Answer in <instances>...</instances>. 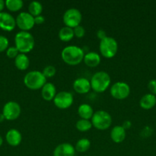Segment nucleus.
<instances>
[{
    "instance_id": "f257e3e1",
    "label": "nucleus",
    "mask_w": 156,
    "mask_h": 156,
    "mask_svg": "<svg viewBox=\"0 0 156 156\" xmlns=\"http://www.w3.org/2000/svg\"><path fill=\"white\" fill-rule=\"evenodd\" d=\"M84 50L75 45H69L64 47L61 51V58L65 63L69 66H76L84 61Z\"/></svg>"
},
{
    "instance_id": "f03ea898",
    "label": "nucleus",
    "mask_w": 156,
    "mask_h": 156,
    "mask_svg": "<svg viewBox=\"0 0 156 156\" xmlns=\"http://www.w3.org/2000/svg\"><path fill=\"white\" fill-rule=\"evenodd\" d=\"M35 41L33 35L28 31H19L15 36V47L20 53H26L32 51L35 47Z\"/></svg>"
},
{
    "instance_id": "7ed1b4c3",
    "label": "nucleus",
    "mask_w": 156,
    "mask_h": 156,
    "mask_svg": "<svg viewBox=\"0 0 156 156\" xmlns=\"http://www.w3.org/2000/svg\"><path fill=\"white\" fill-rule=\"evenodd\" d=\"M111 83V79L105 71H99L93 75L90 79L91 89L96 93H102L106 91Z\"/></svg>"
},
{
    "instance_id": "20e7f679",
    "label": "nucleus",
    "mask_w": 156,
    "mask_h": 156,
    "mask_svg": "<svg viewBox=\"0 0 156 156\" xmlns=\"http://www.w3.org/2000/svg\"><path fill=\"white\" fill-rule=\"evenodd\" d=\"M24 85L31 90H39L47 82V79L44 77L42 72L38 70L30 71L24 76L23 79Z\"/></svg>"
},
{
    "instance_id": "39448f33",
    "label": "nucleus",
    "mask_w": 156,
    "mask_h": 156,
    "mask_svg": "<svg viewBox=\"0 0 156 156\" xmlns=\"http://www.w3.org/2000/svg\"><path fill=\"white\" fill-rule=\"evenodd\" d=\"M93 127L99 130H106L111 126L112 117L107 111L103 110H99L93 114L91 120Z\"/></svg>"
},
{
    "instance_id": "423d86ee",
    "label": "nucleus",
    "mask_w": 156,
    "mask_h": 156,
    "mask_svg": "<svg viewBox=\"0 0 156 156\" xmlns=\"http://www.w3.org/2000/svg\"><path fill=\"white\" fill-rule=\"evenodd\" d=\"M99 52L103 57L112 59L116 55L118 51V43L112 37H108L101 40L99 45Z\"/></svg>"
},
{
    "instance_id": "0eeeda50",
    "label": "nucleus",
    "mask_w": 156,
    "mask_h": 156,
    "mask_svg": "<svg viewBox=\"0 0 156 156\" xmlns=\"http://www.w3.org/2000/svg\"><path fill=\"white\" fill-rule=\"evenodd\" d=\"M82 21V14L80 11L75 8H71L65 11L63 15V22L67 27L74 28L80 25Z\"/></svg>"
},
{
    "instance_id": "6e6552de",
    "label": "nucleus",
    "mask_w": 156,
    "mask_h": 156,
    "mask_svg": "<svg viewBox=\"0 0 156 156\" xmlns=\"http://www.w3.org/2000/svg\"><path fill=\"white\" fill-rule=\"evenodd\" d=\"M110 94L116 100H124L130 94V87L124 82H117L110 87Z\"/></svg>"
},
{
    "instance_id": "1a4fd4ad",
    "label": "nucleus",
    "mask_w": 156,
    "mask_h": 156,
    "mask_svg": "<svg viewBox=\"0 0 156 156\" xmlns=\"http://www.w3.org/2000/svg\"><path fill=\"white\" fill-rule=\"evenodd\" d=\"M15 21L16 26H18L21 31H28L35 25V18L28 12H20L15 18Z\"/></svg>"
},
{
    "instance_id": "9d476101",
    "label": "nucleus",
    "mask_w": 156,
    "mask_h": 156,
    "mask_svg": "<svg viewBox=\"0 0 156 156\" xmlns=\"http://www.w3.org/2000/svg\"><path fill=\"white\" fill-rule=\"evenodd\" d=\"M54 104L58 108L65 110L70 108L73 103V94L69 91H62L57 93L53 100Z\"/></svg>"
},
{
    "instance_id": "9b49d317",
    "label": "nucleus",
    "mask_w": 156,
    "mask_h": 156,
    "mask_svg": "<svg viewBox=\"0 0 156 156\" xmlns=\"http://www.w3.org/2000/svg\"><path fill=\"white\" fill-rule=\"evenodd\" d=\"M2 114L7 120H15L21 114V107L19 104L14 101H10L5 104L2 109Z\"/></svg>"
},
{
    "instance_id": "f8f14e48",
    "label": "nucleus",
    "mask_w": 156,
    "mask_h": 156,
    "mask_svg": "<svg viewBox=\"0 0 156 156\" xmlns=\"http://www.w3.org/2000/svg\"><path fill=\"white\" fill-rule=\"evenodd\" d=\"M16 27L15 18L8 12H0V28L6 31H12Z\"/></svg>"
},
{
    "instance_id": "ddd939ff",
    "label": "nucleus",
    "mask_w": 156,
    "mask_h": 156,
    "mask_svg": "<svg viewBox=\"0 0 156 156\" xmlns=\"http://www.w3.org/2000/svg\"><path fill=\"white\" fill-rule=\"evenodd\" d=\"M73 90L80 94H87L91 89L90 81L84 77L77 78L73 83Z\"/></svg>"
},
{
    "instance_id": "4468645a",
    "label": "nucleus",
    "mask_w": 156,
    "mask_h": 156,
    "mask_svg": "<svg viewBox=\"0 0 156 156\" xmlns=\"http://www.w3.org/2000/svg\"><path fill=\"white\" fill-rule=\"evenodd\" d=\"M76 153L74 146L69 143L58 145L53 152V156H74Z\"/></svg>"
},
{
    "instance_id": "2eb2a0df",
    "label": "nucleus",
    "mask_w": 156,
    "mask_h": 156,
    "mask_svg": "<svg viewBox=\"0 0 156 156\" xmlns=\"http://www.w3.org/2000/svg\"><path fill=\"white\" fill-rule=\"evenodd\" d=\"M6 140L8 144L13 147L19 146L22 140V136L21 133L16 129H11L6 133Z\"/></svg>"
},
{
    "instance_id": "dca6fc26",
    "label": "nucleus",
    "mask_w": 156,
    "mask_h": 156,
    "mask_svg": "<svg viewBox=\"0 0 156 156\" xmlns=\"http://www.w3.org/2000/svg\"><path fill=\"white\" fill-rule=\"evenodd\" d=\"M41 94L44 100L47 101H53L57 94L56 87L51 82H46L45 85L41 88Z\"/></svg>"
},
{
    "instance_id": "f3484780",
    "label": "nucleus",
    "mask_w": 156,
    "mask_h": 156,
    "mask_svg": "<svg viewBox=\"0 0 156 156\" xmlns=\"http://www.w3.org/2000/svg\"><path fill=\"white\" fill-rule=\"evenodd\" d=\"M126 137V130L122 126H115L110 131V138L115 143H121Z\"/></svg>"
},
{
    "instance_id": "a211bd4d",
    "label": "nucleus",
    "mask_w": 156,
    "mask_h": 156,
    "mask_svg": "<svg viewBox=\"0 0 156 156\" xmlns=\"http://www.w3.org/2000/svg\"><path fill=\"white\" fill-rule=\"evenodd\" d=\"M84 62L88 67L94 68L100 63L101 57L99 53L96 52H88L84 55Z\"/></svg>"
},
{
    "instance_id": "6ab92c4d",
    "label": "nucleus",
    "mask_w": 156,
    "mask_h": 156,
    "mask_svg": "<svg viewBox=\"0 0 156 156\" xmlns=\"http://www.w3.org/2000/svg\"><path fill=\"white\" fill-rule=\"evenodd\" d=\"M139 105L144 110H150L156 105V97L154 94L148 93L141 98Z\"/></svg>"
},
{
    "instance_id": "aec40b11",
    "label": "nucleus",
    "mask_w": 156,
    "mask_h": 156,
    "mask_svg": "<svg viewBox=\"0 0 156 156\" xmlns=\"http://www.w3.org/2000/svg\"><path fill=\"white\" fill-rule=\"evenodd\" d=\"M77 114L80 119L84 120H91L93 114V109L88 104H81L77 109Z\"/></svg>"
},
{
    "instance_id": "412c9836",
    "label": "nucleus",
    "mask_w": 156,
    "mask_h": 156,
    "mask_svg": "<svg viewBox=\"0 0 156 156\" xmlns=\"http://www.w3.org/2000/svg\"><path fill=\"white\" fill-rule=\"evenodd\" d=\"M30 65L29 57L24 53H19L15 59V66L18 70L24 71L28 69Z\"/></svg>"
},
{
    "instance_id": "4be33fe9",
    "label": "nucleus",
    "mask_w": 156,
    "mask_h": 156,
    "mask_svg": "<svg viewBox=\"0 0 156 156\" xmlns=\"http://www.w3.org/2000/svg\"><path fill=\"white\" fill-rule=\"evenodd\" d=\"M58 37L63 42H69L74 37L73 29L64 26L58 32Z\"/></svg>"
},
{
    "instance_id": "5701e85b",
    "label": "nucleus",
    "mask_w": 156,
    "mask_h": 156,
    "mask_svg": "<svg viewBox=\"0 0 156 156\" xmlns=\"http://www.w3.org/2000/svg\"><path fill=\"white\" fill-rule=\"evenodd\" d=\"M28 9V13L35 18L41 15V12L43 11V5L40 2L33 1L29 4Z\"/></svg>"
},
{
    "instance_id": "b1692460",
    "label": "nucleus",
    "mask_w": 156,
    "mask_h": 156,
    "mask_svg": "<svg viewBox=\"0 0 156 156\" xmlns=\"http://www.w3.org/2000/svg\"><path fill=\"white\" fill-rule=\"evenodd\" d=\"M90 146H91V143L90 141L87 138H82L80 139L76 143L74 148L75 150L78 152H85L87 151H88L90 149Z\"/></svg>"
},
{
    "instance_id": "393cba45",
    "label": "nucleus",
    "mask_w": 156,
    "mask_h": 156,
    "mask_svg": "<svg viewBox=\"0 0 156 156\" xmlns=\"http://www.w3.org/2000/svg\"><path fill=\"white\" fill-rule=\"evenodd\" d=\"M5 3L8 10L13 12L21 10L24 5V2L21 0H6Z\"/></svg>"
},
{
    "instance_id": "a878e982",
    "label": "nucleus",
    "mask_w": 156,
    "mask_h": 156,
    "mask_svg": "<svg viewBox=\"0 0 156 156\" xmlns=\"http://www.w3.org/2000/svg\"><path fill=\"white\" fill-rule=\"evenodd\" d=\"M91 121L90 120H84V119H80L76 123V128L80 132H87L92 128Z\"/></svg>"
},
{
    "instance_id": "bb28decb",
    "label": "nucleus",
    "mask_w": 156,
    "mask_h": 156,
    "mask_svg": "<svg viewBox=\"0 0 156 156\" xmlns=\"http://www.w3.org/2000/svg\"><path fill=\"white\" fill-rule=\"evenodd\" d=\"M42 73L46 79H47V78H51L53 76H54L55 74H56V69H55V67L54 66L48 65L44 67L42 71Z\"/></svg>"
},
{
    "instance_id": "cd10ccee",
    "label": "nucleus",
    "mask_w": 156,
    "mask_h": 156,
    "mask_svg": "<svg viewBox=\"0 0 156 156\" xmlns=\"http://www.w3.org/2000/svg\"><path fill=\"white\" fill-rule=\"evenodd\" d=\"M19 53V51L15 46L14 47H9V48L6 50V55H7L8 57L11 58V59H15Z\"/></svg>"
},
{
    "instance_id": "c85d7f7f",
    "label": "nucleus",
    "mask_w": 156,
    "mask_h": 156,
    "mask_svg": "<svg viewBox=\"0 0 156 156\" xmlns=\"http://www.w3.org/2000/svg\"><path fill=\"white\" fill-rule=\"evenodd\" d=\"M9 40L6 37L3 35H0V53L3 51H6L9 48Z\"/></svg>"
},
{
    "instance_id": "c756f323",
    "label": "nucleus",
    "mask_w": 156,
    "mask_h": 156,
    "mask_svg": "<svg viewBox=\"0 0 156 156\" xmlns=\"http://www.w3.org/2000/svg\"><path fill=\"white\" fill-rule=\"evenodd\" d=\"M85 28L83 26L79 25L77 27L73 28V34H74V37L77 38H82L84 37L85 35Z\"/></svg>"
},
{
    "instance_id": "7c9ffc66",
    "label": "nucleus",
    "mask_w": 156,
    "mask_h": 156,
    "mask_svg": "<svg viewBox=\"0 0 156 156\" xmlns=\"http://www.w3.org/2000/svg\"><path fill=\"white\" fill-rule=\"evenodd\" d=\"M148 88L151 94L156 95V79H152L148 83Z\"/></svg>"
},
{
    "instance_id": "2f4dec72",
    "label": "nucleus",
    "mask_w": 156,
    "mask_h": 156,
    "mask_svg": "<svg viewBox=\"0 0 156 156\" xmlns=\"http://www.w3.org/2000/svg\"><path fill=\"white\" fill-rule=\"evenodd\" d=\"M45 21V18L43 15H38V16L35 17V24H43Z\"/></svg>"
},
{
    "instance_id": "473e14b6",
    "label": "nucleus",
    "mask_w": 156,
    "mask_h": 156,
    "mask_svg": "<svg viewBox=\"0 0 156 156\" xmlns=\"http://www.w3.org/2000/svg\"><path fill=\"white\" fill-rule=\"evenodd\" d=\"M96 36H97V37L101 41V40L106 37L107 35L105 30H102V29H99V30H98L97 32H96Z\"/></svg>"
},
{
    "instance_id": "72a5a7b5",
    "label": "nucleus",
    "mask_w": 156,
    "mask_h": 156,
    "mask_svg": "<svg viewBox=\"0 0 156 156\" xmlns=\"http://www.w3.org/2000/svg\"><path fill=\"white\" fill-rule=\"evenodd\" d=\"M122 126L125 129V130H126V129H129L132 126L131 121H130V120H125V121L122 123Z\"/></svg>"
},
{
    "instance_id": "f704fd0d",
    "label": "nucleus",
    "mask_w": 156,
    "mask_h": 156,
    "mask_svg": "<svg viewBox=\"0 0 156 156\" xmlns=\"http://www.w3.org/2000/svg\"><path fill=\"white\" fill-rule=\"evenodd\" d=\"M5 6H6V3L3 0H0V12H2V10L4 9Z\"/></svg>"
},
{
    "instance_id": "c9c22d12",
    "label": "nucleus",
    "mask_w": 156,
    "mask_h": 156,
    "mask_svg": "<svg viewBox=\"0 0 156 156\" xmlns=\"http://www.w3.org/2000/svg\"><path fill=\"white\" fill-rule=\"evenodd\" d=\"M5 120H6V119H5V117L3 116L2 113V114H0V123H2Z\"/></svg>"
},
{
    "instance_id": "e433bc0d",
    "label": "nucleus",
    "mask_w": 156,
    "mask_h": 156,
    "mask_svg": "<svg viewBox=\"0 0 156 156\" xmlns=\"http://www.w3.org/2000/svg\"><path fill=\"white\" fill-rule=\"evenodd\" d=\"M2 143H3V139H2V137L1 136H0V147H1V146H2Z\"/></svg>"
},
{
    "instance_id": "4c0bfd02",
    "label": "nucleus",
    "mask_w": 156,
    "mask_h": 156,
    "mask_svg": "<svg viewBox=\"0 0 156 156\" xmlns=\"http://www.w3.org/2000/svg\"><path fill=\"white\" fill-rule=\"evenodd\" d=\"M84 156H88V155H84Z\"/></svg>"
}]
</instances>
